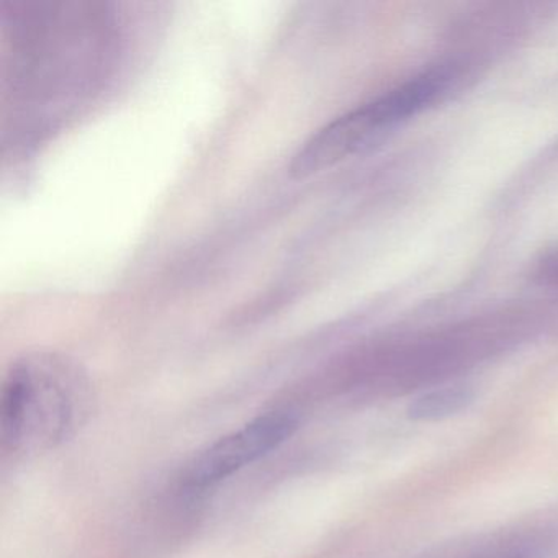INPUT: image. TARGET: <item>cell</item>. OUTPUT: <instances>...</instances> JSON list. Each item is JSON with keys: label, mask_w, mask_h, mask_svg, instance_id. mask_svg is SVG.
Masks as SVG:
<instances>
[{"label": "cell", "mask_w": 558, "mask_h": 558, "mask_svg": "<svg viewBox=\"0 0 558 558\" xmlns=\"http://www.w3.org/2000/svg\"><path fill=\"white\" fill-rule=\"evenodd\" d=\"M86 371L58 352H31L9 368L0 395L4 452L32 457L76 436L93 413Z\"/></svg>", "instance_id": "6da1fadb"}, {"label": "cell", "mask_w": 558, "mask_h": 558, "mask_svg": "<svg viewBox=\"0 0 558 558\" xmlns=\"http://www.w3.org/2000/svg\"><path fill=\"white\" fill-rule=\"evenodd\" d=\"M296 427L299 420L290 411L260 414L241 429L233 430L202 450L189 465L185 483L202 488L221 482L277 449L292 437Z\"/></svg>", "instance_id": "7a4b0ae2"}, {"label": "cell", "mask_w": 558, "mask_h": 558, "mask_svg": "<svg viewBox=\"0 0 558 558\" xmlns=\"http://www.w3.org/2000/svg\"><path fill=\"white\" fill-rule=\"evenodd\" d=\"M472 400L473 393L470 388L447 387L416 398L411 403L408 413L413 420H440V417L452 416V414L465 410L472 403Z\"/></svg>", "instance_id": "3957f363"}, {"label": "cell", "mask_w": 558, "mask_h": 558, "mask_svg": "<svg viewBox=\"0 0 558 558\" xmlns=\"http://www.w3.org/2000/svg\"><path fill=\"white\" fill-rule=\"evenodd\" d=\"M537 276L545 282L558 283V253L550 254L538 264Z\"/></svg>", "instance_id": "277c9868"}]
</instances>
